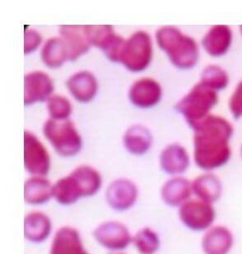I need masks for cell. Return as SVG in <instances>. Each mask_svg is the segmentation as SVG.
Returning a JSON list of instances; mask_svg holds the SVG:
<instances>
[{
    "label": "cell",
    "instance_id": "6da1fadb",
    "mask_svg": "<svg viewBox=\"0 0 242 254\" xmlns=\"http://www.w3.org/2000/svg\"><path fill=\"white\" fill-rule=\"evenodd\" d=\"M194 162L203 173H213L229 163L234 127L223 116L211 114L193 128Z\"/></svg>",
    "mask_w": 242,
    "mask_h": 254
},
{
    "label": "cell",
    "instance_id": "7a4b0ae2",
    "mask_svg": "<svg viewBox=\"0 0 242 254\" xmlns=\"http://www.w3.org/2000/svg\"><path fill=\"white\" fill-rule=\"evenodd\" d=\"M160 49L166 53L171 63L180 69L195 67L200 57V47L194 37L173 26H164L156 32Z\"/></svg>",
    "mask_w": 242,
    "mask_h": 254
},
{
    "label": "cell",
    "instance_id": "3957f363",
    "mask_svg": "<svg viewBox=\"0 0 242 254\" xmlns=\"http://www.w3.org/2000/svg\"><path fill=\"white\" fill-rule=\"evenodd\" d=\"M218 102V93L198 82L176 103V110L193 129L203 119L213 114L212 112Z\"/></svg>",
    "mask_w": 242,
    "mask_h": 254
},
{
    "label": "cell",
    "instance_id": "277c9868",
    "mask_svg": "<svg viewBox=\"0 0 242 254\" xmlns=\"http://www.w3.org/2000/svg\"><path fill=\"white\" fill-rule=\"evenodd\" d=\"M44 134L61 156H74L80 151L82 140L70 121L49 119L44 126Z\"/></svg>",
    "mask_w": 242,
    "mask_h": 254
},
{
    "label": "cell",
    "instance_id": "5b68a950",
    "mask_svg": "<svg viewBox=\"0 0 242 254\" xmlns=\"http://www.w3.org/2000/svg\"><path fill=\"white\" fill-rule=\"evenodd\" d=\"M152 42L151 37L145 31L135 32L126 40L120 53V62L129 70H145L152 62Z\"/></svg>",
    "mask_w": 242,
    "mask_h": 254
},
{
    "label": "cell",
    "instance_id": "8992f818",
    "mask_svg": "<svg viewBox=\"0 0 242 254\" xmlns=\"http://www.w3.org/2000/svg\"><path fill=\"white\" fill-rule=\"evenodd\" d=\"M181 225L193 232L203 233L215 225L214 205L192 197L177 209Z\"/></svg>",
    "mask_w": 242,
    "mask_h": 254
},
{
    "label": "cell",
    "instance_id": "52a82bcc",
    "mask_svg": "<svg viewBox=\"0 0 242 254\" xmlns=\"http://www.w3.org/2000/svg\"><path fill=\"white\" fill-rule=\"evenodd\" d=\"M96 242L110 253L124 252L132 245V233L127 225L118 220H107L94 229Z\"/></svg>",
    "mask_w": 242,
    "mask_h": 254
},
{
    "label": "cell",
    "instance_id": "ba28073f",
    "mask_svg": "<svg viewBox=\"0 0 242 254\" xmlns=\"http://www.w3.org/2000/svg\"><path fill=\"white\" fill-rule=\"evenodd\" d=\"M86 37L91 46L102 50L106 57L114 62H120V53L125 40L115 34L112 26H83Z\"/></svg>",
    "mask_w": 242,
    "mask_h": 254
},
{
    "label": "cell",
    "instance_id": "9c48e42d",
    "mask_svg": "<svg viewBox=\"0 0 242 254\" xmlns=\"http://www.w3.org/2000/svg\"><path fill=\"white\" fill-rule=\"evenodd\" d=\"M25 168L32 176L46 177L50 170V158L47 149L35 134L24 133Z\"/></svg>",
    "mask_w": 242,
    "mask_h": 254
},
{
    "label": "cell",
    "instance_id": "30bf717a",
    "mask_svg": "<svg viewBox=\"0 0 242 254\" xmlns=\"http://www.w3.org/2000/svg\"><path fill=\"white\" fill-rule=\"evenodd\" d=\"M137 185L127 179L113 181L105 190V201L111 210L125 212L131 210L139 199Z\"/></svg>",
    "mask_w": 242,
    "mask_h": 254
},
{
    "label": "cell",
    "instance_id": "8fae6325",
    "mask_svg": "<svg viewBox=\"0 0 242 254\" xmlns=\"http://www.w3.org/2000/svg\"><path fill=\"white\" fill-rule=\"evenodd\" d=\"M233 43V32L228 25H214L204 33L201 47L206 54L221 58L228 54Z\"/></svg>",
    "mask_w": 242,
    "mask_h": 254
},
{
    "label": "cell",
    "instance_id": "7c38bea8",
    "mask_svg": "<svg viewBox=\"0 0 242 254\" xmlns=\"http://www.w3.org/2000/svg\"><path fill=\"white\" fill-rule=\"evenodd\" d=\"M49 254H90L77 228L64 225L52 236Z\"/></svg>",
    "mask_w": 242,
    "mask_h": 254
},
{
    "label": "cell",
    "instance_id": "4fadbf2b",
    "mask_svg": "<svg viewBox=\"0 0 242 254\" xmlns=\"http://www.w3.org/2000/svg\"><path fill=\"white\" fill-rule=\"evenodd\" d=\"M235 245L233 231L223 225H214L203 232L201 249L204 254H230Z\"/></svg>",
    "mask_w": 242,
    "mask_h": 254
},
{
    "label": "cell",
    "instance_id": "5bb4252c",
    "mask_svg": "<svg viewBox=\"0 0 242 254\" xmlns=\"http://www.w3.org/2000/svg\"><path fill=\"white\" fill-rule=\"evenodd\" d=\"M24 82L25 105L44 102L51 97L54 83L47 73L33 71L25 76Z\"/></svg>",
    "mask_w": 242,
    "mask_h": 254
},
{
    "label": "cell",
    "instance_id": "9a60e30c",
    "mask_svg": "<svg viewBox=\"0 0 242 254\" xmlns=\"http://www.w3.org/2000/svg\"><path fill=\"white\" fill-rule=\"evenodd\" d=\"M53 231L52 220L47 213L41 210H32L24 218L25 240L40 245L46 242L51 236Z\"/></svg>",
    "mask_w": 242,
    "mask_h": 254
},
{
    "label": "cell",
    "instance_id": "2e32d148",
    "mask_svg": "<svg viewBox=\"0 0 242 254\" xmlns=\"http://www.w3.org/2000/svg\"><path fill=\"white\" fill-rule=\"evenodd\" d=\"M159 164L165 174L171 177L182 176L191 165V156L185 147L171 144L162 149Z\"/></svg>",
    "mask_w": 242,
    "mask_h": 254
},
{
    "label": "cell",
    "instance_id": "e0dca14e",
    "mask_svg": "<svg viewBox=\"0 0 242 254\" xmlns=\"http://www.w3.org/2000/svg\"><path fill=\"white\" fill-rule=\"evenodd\" d=\"M160 197L161 201L169 207L178 209L193 197L191 181L183 176L171 177L161 186Z\"/></svg>",
    "mask_w": 242,
    "mask_h": 254
},
{
    "label": "cell",
    "instance_id": "ac0fdd59",
    "mask_svg": "<svg viewBox=\"0 0 242 254\" xmlns=\"http://www.w3.org/2000/svg\"><path fill=\"white\" fill-rule=\"evenodd\" d=\"M162 96V88L157 80L143 78L136 81L130 88V98L135 106L142 108L157 105Z\"/></svg>",
    "mask_w": 242,
    "mask_h": 254
},
{
    "label": "cell",
    "instance_id": "d6986e66",
    "mask_svg": "<svg viewBox=\"0 0 242 254\" xmlns=\"http://www.w3.org/2000/svg\"><path fill=\"white\" fill-rule=\"evenodd\" d=\"M193 197L214 205L223 195L221 179L214 173H203L191 181Z\"/></svg>",
    "mask_w": 242,
    "mask_h": 254
},
{
    "label": "cell",
    "instance_id": "ffe728a7",
    "mask_svg": "<svg viewBox=\"0 0 242 254\" xmlns=\"http://www.w3.org/2000/svg\"><path fill=\"white\" fill-rule=\"evenodd\" d=\"M24 200L32 206L46 205L53 200V184L46 177H31L25 183Z\"/></svg>",
    "mask_w": 242,
    "mask_h": 254
},
{
    "label": "cell",
    "instance_id": "44dd1931",
    "mask_svg": "<svg viewBox=\"0 0 242 254\" xmlns=\"http://www.w3.org/2000/svg\"><path fill=\"white\" fill-rule=\"evenodd\" d=\"M59 33L64 40L69 52V60L75 61L82 55L85 54L91 44L86 37L83 26L64 25L59 27Z\"/></svg>",
    "mask_w": 242,
    "mask_h": 254
},
{
    "label": "cell",
    "instance_id": "7402d4cb",
    "mask_svg": "<svg viewBox=\"0 0 242 254\" xmlns=\"http://www.w3.org/2000/svg\"><path fill=\"white\" fill-rule=\"evenodd\" d=\"M66 84L72 95L81 103L90 102L97 92V81L88 71L75 73L68 79Z\"/></svg>",
    "mask_w": 242,
    "mask_h": 254
},
{
    "label": "cell",
    "instance_id": "603a6c76",
    "mask_svg": "<svg viewBox=\"0 0 242 254\" xmlns=\"http://www.w3.org/2000/svg\"><path fill=\"white\" fill-rule=\"evenodd\" d=\"M70 174L76 180L83 198L94 196L101 189V175L93 167L81 165L74 169Z\"/></svg>",
    "mask_w": 242,
    "mask_h": 254
},
{
    "label": "cell",
    "instance_id": "cb8c5ba5",
    "mask_svg": "<svg viewBox=\"0 0 242 254\" xmlns=\"http://www.w3.org/2000/svg\"><path fill=\"white\" fill-rule=\"evenodd\" d=\"M83 198V194L71 174L59 179L53 184V200L63 206L74 205Z\"/></svg>",
    "mask_w": 242,
    "mask_h": 254
},
{
    "label": "cell",
    "instance_id": "d4e9b609",
    "mask_svg": "<svg viewBox=\"0 0 242 254\" xmlns=\"http://www.w3.org/2000/svg\"><path fill=\"white\" fill-rule=\"evenodd\" d=\"M124 142L128 151L135 155H142L152 145V134L147 128L142 126H135L125 133Z\"/></svg>",
    "mask_w": 242,
    "mask_h": 254
},
{
    "label": "cell",
    "instance_id": "484cf974",
    "mask_svg": "<svg viewBox=\"0 0 242 254\" xmlns=\"http://www.w3.org/2000/svg\"><path fill=\"white\" fill-rule=\"evenodd\" d=\"M198 82L206 88L219 93L228 88L230 83V75L222 66L211 64L203 68Z\"/></svg>",
    "mask_w": 242,
    "mask_h": 254
},
{
    "label": "cell",
    "instance_id": "4316f807",
    "mask_svg": "<svg viewBox=\"0 0 242 254\" xmlns=\"http://www.w3.org/2000/svg\"><path fill=\"white\" fill-rule=\"evenodd\" d=\"M42 59L50 68H59L69 59V52L61 37H53L45 43Z\"/></svg>",
    "mask_w": 242,
    "mask_h": 254
},
{
    "label": "cell",
    "instance_id": "83f0119b",
    "mask_svg": "<svg viewBox=\"0 0 242 254\" xmlns=\"http://www.w3.org/2000/svg\"><path fill=\"white\" fill-rule=\"evenodd\" d=\"M161 245L159 235L152 228H141L133 235L132 245L140 254H156Z\"/></svg>",
    "mask_w": 242,
    "mask_h": 254
},
{
    "label": "cell",
    "instance_id": "f1b7e54d",
    "mask_svg": "<svg viewBox=\"0 0 242 254\" xmlns=\"http://www.w3.org/2000/svg\"><path fill=\"white\" fill-rule=\"evenodd\" d=\"M47 108L53 120H67L71 114V103L66 98L60 95H52L48 99Z\"/></svg>",
    "mask_w": 242,
    "mask_h": 254
},
{
    "label": "cell",
    "instance_id": "f546056e",
    "mask_svg": "<svg viewBox=\"0 0 242 254\" xmlns=\"http://www.w3.org/2000/svg\"><path fill=\"white\" fill-rule=\"evenodd\" d=\"M228 108L235 119L242 118V79L233 89L228 100Z\"/></svg>",
    "mask_w": 242,
    "mask_h": 254
},
{
    "label": "cell",
    "instance_id": "4dcf8cb0",
    "mask_svg": "<svg viewBox=\"0 0 242 254\" xmlns=\"http://www.w3.org/2000/svg\"><path fill=\"white\" fill-rule=\"evenodd\" d=\"M42 42L41 35L35 31L29 30L25 32V54H29L31 52H34Z\"/></svg>",
    "mask_w": 242,
    "mask_h": 254
},
{
    "label": "cell",
    "instance_id": "1f68e13d",
    "mask_svg": "<svg viewBox=\"0 0 242 254\" xmlns=\"http://www.w3.org/2000/svg\"><path fill=\"white\" fill-rule=\"evenodd\" d=\"M109 254H125L124 252H120V253H110Z\"/></svg>",
    "mask_w": 242,
    "mask_h": 254
},
{
    "label": "cell",
    "instance_id": "d6a6232c",
    "mask_svg": "<svg viewBox=\"0 0 242 254\" xmlns=\"http://www.w3.org/2000/svg\"><path fill=\"white\" fill-rule=\"evenodd\" d=\"M239 30H240L241 36H242V25L239 27Z\"/></svg>",
    "mask_w": 242,
    "mask_h": 254
},
{
    "label": "cell",
    "instance_id": "836d02e7",
    "mask_svg": "<svg viewBox=\"0 0 242 254\" xmlns=\"http://www.w3.org/2000/svg\"><path fill=\"white\" fill-rule=\"evenodd\" d=\"M240 154H241V157H242V146H241Z\"/></svg>",
    "mask_w": 242,
    "mask_h": 254
}]
</instances>
